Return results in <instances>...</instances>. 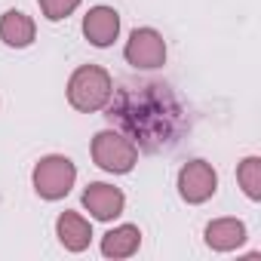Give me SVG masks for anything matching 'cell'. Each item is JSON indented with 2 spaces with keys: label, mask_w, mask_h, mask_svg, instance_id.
Returning a JSON list of instances; mask_svg holds the SVG:
<instances>
[{
  "label": "cell",
  "mask_w": 261,
  "mask_h": 261,
  "mask_svg": "<svg viewBox=\"0 0 261 261\" xmlns=\"http://www.w3.org/2000/svg\"><path fill=\"white\" fill-rule=\"evenodd\" d=\"M114 98V80L101 65H80L68 80V105L80 114H95Z\"/></svg>",
  "instance_id": "cell-1"
},
{
  "label": "cell",
  "mask_w": 261,
  "mask_h": 261,
  "mask_svg": "<svg viewBox=\"0 0 261 261\" xmlns=\"http://www.w3.org/2000/svg\"><path fill=\"white\" fill-rule=\"evenodd\" d=\"M74 181H77V166L65 154H46V157H40L34 163L31 185H34V191H37L40 200H49V203L65 200L71 194Z\"/></svg>",
  "instance_id": "cell-2"
},
{
  "label": "cell",
  "mask_w": 261,
  "mask_h": 261,
  "mask_svg": "<svg viewBox=\"0 0 261 261\" xmlns=\"http://www.w3.org/2000/svg\"><path fill=\"white\" fill-rule=\"evenodd\" d=\"M92 163L101 172L126 175L139 163V148H136L133 139L117 133V129H101V133H95V139H92Z\"/></svg>",
  "instance_id": "cell-3"
},
{
  "label": "cell",
  "mask_w": 261,
  "mask_h": 261,
  "mask_svg": "<svg viewBox=\"0 0 261 261\" xmlns=\"http://www.w3.org/2000/svg\"><path fill=\"white\" fill-rule=\"evenodd\" d=\"M123 59L136 71H157L166 65V40L157 28H136L123 46Z\"/></svg>",
  "instance_id": "cell-4"
},
{
  "label": "cell",
  "mask_w": 261,
  "mask_h": 261,
  "mask_svg": "<svg viewBox=\"0 0 261 261\" xmlns=\"http://www.w3.org/2000/svg\"><path fill=\"white\" fill-rule=\"evenodd\" d=\"M175 188H178V197L191 206H203L215 197L218 191V172L212 169V163L206 160H188L181 169H178V178H175Z\"/></svg>",
  "instance_id": "cell-5"
},
{
  "label": "cell",
  "mask_w": 261,
  "mask_h": 261,
  "mask_svg": "<svg viewBox=\"0 0 261 261\" xmlns=\"http://www.w3.org/2000/svg\"><path fill=\"white\" fill-rule=\"evenodd\" d=\"M80 203L95 221H114L126 209V194L108 181H89L80 194Z\"/></svg>",
  "instance_id": "cell-6"
},
{
  "label": "cell",
  "mask_w": 261,
  "mask_h": 261,
  "mask_svg": "<svg viewBox=\"0 0 261 261\" xmlns=\"http://www.w3.org/2000/svg\"><path fill=\"white\" fill-rule=\"evenodd\" d=\"M83 37L95 49L114 46V40L120 37V13L114 7H92L83 16Z\"/></svg>",
  "instance_id": "cell-7"
},
{
  "label": "cell",
  "mask_w": 261,
  "mask_h": 261,
  "mask_svg": "<svg viewBox=\"0 0 261 261\" xmlns=\"http://www.w3.org/2000/svg\"><path fill=\"white\" fill-rule=\"evenodd\" d=\"M249 240V230L240 218H215L203 230V243L212 252H233Z\"/></svg>",
  "instance_id": "cell-8"
},
{
  "label": "cell",
  "mask_w": 261,
  "mask_h": 261,
  "mask_svg": "<svg viewBox=\"0 0 261 261\" xmlns=\"http://www.w3.org/2000/svg\"><path fill=\"white\" fill-rule=\"evenodd\" d=\"M56 237L59 243L68 249V252H86L89 243H92V224L74 212V209H65L59 218H56Z\"/></svg>",
  "instance_id": "cell-9"
},
{
  "label": "cell",
  "mask_w": 261,
  "mask_h": 261,
  "mask_svg": "<svg viewBox=\"0 0 261 261\" xmlns=\"http://www.w3.org/2000/svg\"><path fill=\"white\" fill-rule=\"evenodd\" d=\"M37 37V25L28 13L22 10H7L0 16V40L13 49H28Z\"/></svg>",
  "instance_id": "cell-10"
},
{
  "label": "cell",
  "mask_w": 261,
  "mask_h": 261,
  "mask_svg": "<svg viewBox=\"0 0 261 261\" xmlns=\"http://www.w3.org/2000/svg\"><path fill=\"white\" fill-rule=\"evenodd\" d=\"M142 246L139 224H117L101 237V255L105 258H133Z\"/></svg>",
  "instance_id": "cell-11"
},
{
  "label": "cell",
  "mask_w": 261,
  "mask_h": 261,
  "mask_svg": "<svg viewBox=\"0 0 261 261\" xmlns=\"http://www.w3.org/2000/svg\"><path fill=\"white\" fill-rule=\"evenodd\" d=\"M237 185H240V191L252 203L261 200V157L249 154V157L240 160V166H237Z\"/></svg>",
  "instance_id": "cell-12"
},
{
  "label": "cell",
  "mask_w": 261,
  "mask_h": 261,
  "mask_svg": "<svg viewBox=\"0 0 261 261\" xmlns=\"http://www.w3.org/2000/svg\"><path fill=\"white\" fill-rule=\"evenodd\" d=\"M80 4L83 0H37V7H40L46 22H62V19L74 16L80 10Z\"/></svg>",
  "instance_id": "cell-13"
}]
</instances>
